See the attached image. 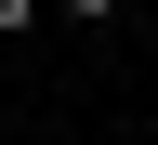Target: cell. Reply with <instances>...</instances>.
Instances as JSON below:
<instances>
[{
  "label": "cell",
  "mask_w": 158,
  "mask_h": 145,
  "mask_svg": "<svg viewBox=\"0 0 158 145\" xmlns=\"http://www.w3.org/2000/svg\"><path fill=\"white\" fill-rule=\"evenodd\" d=\"M40 13H53V0H0V40H27V27H40Z\"/></svg>",
  "instance_id": "cell-1"
},
{
  "label": "cell",
  "mask_w": 158,
  "mask_h": 145,
  "mask_svg": "<svg viewBox=\"0 0 158 145\" xmlns=\"http://www.w3.org/2000/svg\"><path fill=\"white\" fill-rule=\"evenodd\" d=\"M53 13H66V27H106V13H118V0H53Z\"/></svg>",
  "instance_id": "cell-2"
}]
</instances>
